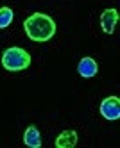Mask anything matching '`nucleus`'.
I'll return each instance as SVG.
<instances>
[{"mask_svg": "<svg viewBox=\"0 0 120 148\" xmlns=\"http://www.w3.org/2000/svg\"><path fill=\"white\" fill-rule=\"evenodd\" d=\"M24 29H25L27 38L36 41V43H45V41H49L56 34V23H54V20L49 14H43V13L31 14L24 22Z\"/></svg>", "mask_w": 120, "mask_h": 148, "instance_id": "f257e3e1", "label": "nucleus"}, {"mask_svg": "<svg viewBox=\"0 0 120 148\" xmlns=\"http://www.w3.org/2000/svg\"><path fill=\"white\" fill-rule=\"evenodd\" d=\"M31 64V56L20 47H11L2 54V66L7 71H22L29 68Z\"/></svg>", "mask_w": 120, "mask_h": 148, "instance_id": "f03ea898", "label": "nucleus"}, {"mask_svg": "<svg viewBox=\"0 0 120 148\" xmlns=\"http://www.w3.org/2000/svg\"><path fill=\"white\" fill-rule=\"evenodd\" d=\"M101 114L106 120H118L120 118V100L117 97H108L101 102Z\"/></svg>", "mask_w": 120, "mask_h": 148, "instance_id": "7ed1b4c3", "label": "nucleus"}, {"mask_svg": "<svg viewBox=\"0 0 120 148\" xmlns=\"http://www.w3.org/2000/svg\"><path fill=\"white\" fill-rule=\"evenodd\" d=\"M118 22V13L117 9H104L101 14V27L106 34H111L115 30V25Z\"/></svg>", "mask_w": 120, "mask_h": 148, "instance_id": "20e7f679", "label": "nucleus"}, {"mask_svg": "<svg viewBox=\"0 0 120 148\" xmlns=\"http://www.w3.org/2000/svg\"><path fill=\"white\" fill-rule=\"evenodd\" d=\"M77 71H79V75L84 77V79H90L93 75H97V71H99V66H97V62L93 57H83L79 61V64H77Z\"/></svg>", "mask_w": 120, "mask_h": 148, "instance_id": "39448f33", "label": "nucleus"}, {"mask_svg": "<svg viewBox=\"0 0 120 148\" xmlns=\"http://www.w3.org/2000/svg\"><path fill=\"white\" fill-rule=\"evenodd\" d=\"M77 145V132L68 129V130H63L58 137H56V146L58 148H74Z\"/></svg>", "mask_w": 120, "mask_h": 148, "instance_id": "423d86ee", "label": "nucleus"}, {"mask_svg": "<svg viewBox=\"0 0 120 148\" xmlns=\"http://www.w3.org/2000/svg\"><path fill=\"white\" fill-rule=\"evenodd\" d=\"M24 143L29 148H40L41 146V134H40L36 125H31V127L25 129V132H24Z\"/></svg>", "mask_w": 120, "mask_h": 148, "instance_id": "0eeeda50", "label": "nucleus"}, {"mask_svg": "<svg viewBox=\"0 0 120 148\" xmlns=\"http://www.w3.org/2000/svg\"><path fill=\"white\" fill-rule=\"evenodd\" d=\"M13 11L11 7H0V29H7L13 22Z\"/></svg>", "mask_w": 120, "mask_h": 148, "instance_id": "6e6552de", "label": "nucleus"}]
</instances>
